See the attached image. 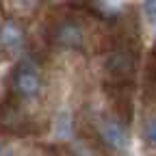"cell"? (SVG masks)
I'll return each instance as SVG.
<instances>
[{"mask_svg":"<svg viewBox=\"0 0 156 156\" xmlns=\"http://www.w3.org/2000/svg\"><path fill=\"white\" fill-rule=\"evenodd\" d=\"M106 72L111 74L108 83H134L136 69H139V46L126 35L115 44L113 52L106 56L104 63Z\"/></svg>","mask_w":156,"mask_h":156,"instance_id":"obj_1","label":"cell"},{"mask_svg":"<svg viewBox=\"0 0 156 156\" xmlns=\"http://www.w3.org/2000/svg\"><path fill=\"white\" fill-rule=\"evenodd\" d=\"M37 130L39 124L22 106V100H17L13 93H7L0 100V132L11 136H26L35 134Z\"/></svg>","mask_w":156,"mask_h":156,"instance_id":"obj_2","label":"cell"},{"mask_svg":"<svg viewBox=\"0 0 156 156\" xmlns=\"http://www.w3.org/2000/svg\"><path fill=\"white\" fill-rule=\"evenodd\" d=\"M9 93H13L17 100L28 102L41 93V76L33 61H20L9 78Z\"/></svg>","mask_w":156,"mask_h":156,"instance_id":"obj_3","label":"cell"},{"mask_svg":"<svg viewBox=\"0 0 156 156\" xmlns=\"http://www.w3.org/2000/svg\"><path fill=\"white\" fill-rule=\"evenodd\" d=\"M50 41L63 50H85L87 46V30L83 22L74 15H65L56 20L50 28Z\"/></svg>","mask_w":156,"mask_h":156,"instance_id":"obj_4","label":"cell"},{"mask_svg":"<svg viewBox=\"0 0 156 156\" xmlns=\"http://www.w3.org/2000/svg\"><path fill=\"white\" fill-rule=\"evenodd\" d=\"M98 134H100V141L115 152H119L128 145V126L119 122L115 115L102 117L100 124H98Z\"/></svg>","mask_w":156,"mask_h":156,"instance_id":"obj_5","label":"cell"},{"mask_svg":"<svg viewBox=\"0 0 156 156\" xmlns=\"http://www.w3.org/2000/svg\"><path fill=\"white\" fill-rule=\"evenodd\" d=\"M24 48V30L15 20H7L0 26V50L5 54H17Z\"/></svg>","mask_w":156,"mask_h":156,"instance_id":"obj_6","label":"cell"},{"mask_svg":"<svg viewBox=\"0 0 156 156\" xmlns=\"http://www.w3.org/2000/svg\"><path fill=\"white\" fill-rule=\"evenodd\" d=\"M72 128H74V122H72L69 113H67V111H61V113H58V117H56V134L63 136V139H67V136L74 132Z\"/></svg>","mask_w":156,"mask_h":156,"instance_id":"obj_7","label":"cell"},{"mask_svg":"<svg viewBox=\"0 0 156 156\" xmlns=\"http://www.w3.org/2000/svg\"><path fill=\"white\" fill-rule=\"evenodd\" d=\"M143 132H145V139H147V145H154V136H156V124H154V115L147 117V122L143 126Z\"/></svg>","mask_w":156,"mask_h":156,"instance_id":"obj_8","label":"cell"},{"mask_svg":"<svg viewBox=\"0 0 156 156\" xmlns=\"http://www.w3.org/2000/svg\"><path fill=\"white\" fill-rule=\"evenodd\" d=\"M143 13H145L150 24L156 22V0H145V2H143Z\"/></svg>","mask_w":156,"mask_h":156,"instance_id":"obj_9","label":"cell"}]
</instances>
